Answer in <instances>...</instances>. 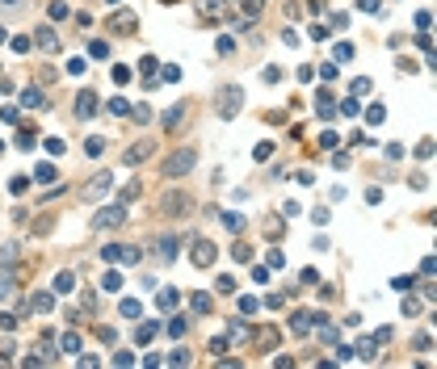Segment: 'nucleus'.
Masks as SVG:
<instances>
[{
    "mask_svg": "<svg viewBox=\"0 0 437 369\" xmlns=\"http://www.w3.org/2000/svg\"><path fill=\"white\" fill-rule=\"evenodd\" d=\"M358 352L366 356V361H370V356H374V336H366V340H362V348H358Z\"/></svg>",
    "mask_w": 437,
    "mask_h": 369,
    "instance_id": "nucleus-42",
    "label": "nucleus"
},
{
    "mask_svg": "<svg viewBox=\"0 0 437 369\" xmlns=\"http://www.w3.org/2000/svg\"><path fill=\"white\" fill-rule=\"evenodd\" d=\"M177 252H181V239H177V235H164V239H160V256L177 260Z\"/></svg>",
    "mask_w": 437,
    "mask_h": 369,
    "instance_id": "nucleus-12",
    "label": "nucleus"
},
{
    "mask_svg": "<svg viewBox=\"0 0 437 369\" xmlns=\"http://www.w3.org/2000/svg\"><path fill=\"white\" fill-rule=\"evenodd\" d=\"M9 290H13V277H0V302L9 298Z\"/></svg>",
    "mask_w": 437,
    "mask_h": 369,
    "instance_id": "nucleus-53",
    "label": "nucleus"
},
{
    "mask_svg": "<svg viewBox=\"0 0 437 369\" xmlns=\"http://www.w3.org/2000/svg\"><path fill=\"white\" fill-rule=\"evenodd\" d=\"M160 210H164V214H172V218H181V214L190 210V197H185V193H164Z\"/></svg>",
    "mask_w": 437,
    "mask_h": 369,
    "instance_id": "nucleus-5",
    "label": "nucleus"
},
{
    "mask_svg": "<svg viewBox=\"0 0 437 369\" xmlns=\"http://www.w3.org/2000/svg\"><path fill=\"white\" fill-rule=\"evenodd\" d=\"M9 189H13V193H26L30 181H26V176H13V185H9Z\"/></svg>",
    "mask_w": 437,
    "mask_h": 369,
    "instance_id": "nucleus-46",
    "label": "nucleus"
},
{
    "mask_svg": "<svg viewBox=\"0 0 437 369\" xmlns=\"http://www.w3.org/2000/svg\"><path fill=\"white\" fill-rule=\"evenodd\" d=\"M190 306H194L198 315H206L210 311V294H190Z\"/></svg>",
    "mask_w": 437,
    "mask_h": 369,
    "instance_id": "nucleus-20",
    "label": "nucleus"
},
{
    "mask_svg": "<svg viewBox=\"0 0 437 369\" xmlns=\"http://www.w3.org/2000/svg\"><path fill=\"white\" fill-rule=\"evenodd\" d=\"M194 265H198V269L215 265V243H210V239H198V243H194Z\"/></svg>",
    "mask_w": 437,
    "mask_h": 369,
    "instance_id": "nucleus-7",
    "label": "nucleus"
},
{
    "mask_svg": "<svg viewBox=\"0 0 437 369\" xmlns=\"http://www.w3.org/2000/svg\"><path fill=\"white\" fill-rule=\"evenodd\" d=\"M110 113H131V101H126V97H114V101H110Z\"/></svg>",
    "mask_w": 437,
    "mask_h": 369,
    "instance_id": "nucleus-30",
    "label": "nucleus"
},
{
    "mask_svg": "<svg viewBox=\"0 0 437 369\" xmlns=\"http://www.w3.org/2000/svg\"><path fill=\"white\" fill-rule=\"evenodd\" d=\"M244 13H248V17H256V13H261V0H244Z\"/></svg>",
    "mask_w": 437,
    "mask_h": 369,
    "instance_id": "nucleus-51",
    "label": "nucleus"
},
{
    "mask_svg": "<svg viewBox=\"0 0 437 369\" xmlns=\"http://www.w3.org/2000/svg\"><path fill=\"white\" fill-rule=\"evenodd\" d=\"M139 193H143V189H139V181H131V185H126V189H122V206H126V201H135Z\"/></svg>",
    "mask_w": 437,
    "mask_h": 369,
    "instance_id": "nucleus-34",
    "label": "nucleus"
},
{
    "mask_svg": "<svg viewBox=\"0 0 437 369\" xmlns=\"http://www.w3.org/2000/svg\"><path fill=\"white\" fill-rule=\"evenodd\" d=\"M34 38H38L42 51H59V38H55V30H51V26H42L38 34H34Z\"/></svg>",
    "mask_w": 437,
    "mask_h": 369,
    "instance_id": "nucleus-13",
    "label": "nucleus"
},
{
    "mask_svg": "<svg viewBox=\"0 0 437 369\" xmlns=\"http://www.w3.org/2000/svg\"><path fill=\"white\" fill-rule=\"evenodd\" d=\"M110 189H114V172H97V176L84 185V197H89V201H97V197L110 193Z\"/></svg>",
    "mask_w": 437,
    "mask_h": 369,
    "instance_id": "nucleus-4",
    "label": "nucleus"
},
{
    "mask_svg": "<svg viewBox=\"0 0 437 369\" xmlns=\"http://www.w3.org/2000/svg\"><path fill=\"white\" fill-rule=\"evenodd\" d=\"M256 306H261V302H256V298H240V311H244V315H252V311H256Z\"/></svg>",
    "mask_w": 437,
    "mask_h": 369,
    "instance_id": "nucleus-50",
    "label": "nucleus"
},
{
    "mask_svg": "<svg viewBox=\"0 0 437 369\" xmlns=\"http://www.w3.org/2000/svg\"><path fill=\"white\" fill-rule=\"evenodd\" d=\"M274 156V143H256V151H252V160H269Z\"/></svg>",
    "mask_w": 437,
    "mask_h": 369,
    "instance_id": "nucleus-35",
    "label": "nucleus"
},
{
    "mask_svg": "<svg viewBox=\"0 0 437 369\" xmlns=\"http://www.w3.org/2000/svg\"><path fill=\"white\" fill-rule=\"evenodd\" d=\"M215 105H219V117H235V113H240V105H244V88L240 84H223L215 92Z\"/></svg>",
    "mask_w": 437,
    "mask_h": 369,
    "instance_id": "nucleus-1",
    "label": "nucleus"
},
{
    "mask_svg": "<svg viewBox=\"0 0 437 369\" xmlns=\"http://www.w3.org/2000/svg\"><path fill=\"white\" fill-rule=\"evenodd\" d=\"M252 281H261V285H265V281H269V265H261V269H252Z\"/></svg>",
    "mask_w": 437,
    "mask_h": 369,
    "instance_id": "nucleus-52",
    "label": "nucleus"
},
{
    "mask_svg": "<svg viewBox=\"0 0 437 369\" xmlns=\"http://www.w3.org/2000/svg\"><path fill=\"white\" fill-rule=\"evenodd\" d=\"M34 181H55V164H38V168H34Z\"/></svg>",
    "mask_w": 437,
    "mask_h": 369,
    "instance_id": "nucleus-24",
    "label": "nucleus"
},
{
    "mask_svg": "<svg viewBox=\"0 0 437 369\" xmlns=\"http://www.w3.org/2000/svg\"><path fill=\"white\" fill-rule=\"evenodd\" d=\"M282 265H286V256H282L278 248H269V269H282Z\"/></svg>",
    "mask_w": 437,
    "mask_h": 369,
    "instance_id": "nucleus-39",
    "label": "nucleus"
},
{
    "mask_svg": "<svg viewBox=\"0 0 437 369\" xmlns=\"http://www.w3.org/2000/svg\"><path fill=\"white\" fill-rule=\"evenodd\" d=\"M164 5H177V0H164Z\"/></svg>",
    "mask_w": 437,
    "mask_h": 369,
    "instance_id": "nucleus-56",
    "label": "nucleus"
},
{
    "mask_svg": "<svg viewBox=\"0 0 437 369\" xmlns=\"http://www.w3.org/2000/svg\"><path fill=\"white\" fill-rule=\"evenodd\" d=\"M101 260H122V248H118V243H105V248H101Z\"/></svg>",
    "mask_w": 437,
    "mask_h": 369,
    "instance_id": "nucleus-32",
    "label": "nucleus"
},
{
    "mask_svg": "<svg viewBox=\"0 0 437 369\" xmlns=\"http://www.w3.org/2000/svg\"><path fill=\"white\" fill-rule=\"evenodd\" d=\"M366 122H370V126H383V122H387V109H383V105H370V109H366Z\"/></svg>",
    "mask_w": 437,
    "mask_h": 369,
    "instance_id": "nucleus-19",
    "label": "nucleus"
},
{
    "mask_svg": "<svg viewBox=\"0 0 437 369\" xmlns=\"http://www.w3.org/2000/svg\"><path fill=\"white\" fill-rule=\"evenodd\" d=\"M67 71L72 76H84V59H67Z\"/></svg>",
    "mask_w": 437,
    "mask_h": 369,
    "instance_id": "nucleus-43",
    "label": "nucleus"
},
{
    "mask_svg": "<svg viewBox=\"0 0 437 369\" xmlns=\"http://www.w3.org/2000/svg\"><path fill=\"white\" fill-rule=\"evenodd\" d=\"M336 143H340V135H336V130H324V135H320V147H328V151H332Z\"/></svg>",
    "mask_w": 437,
    "mask_h": 369,
    "instance_id": "nucleus-31",
    "label": "nucleus"
},
{
    "mask_svg": "<svg viewBox=\"0 0 437 369\" xmlns=\"http://www.w3.org/2000/svg\"><path fill=\"white\" fill-rule=\"evenodd\" d=\"M126 80H131V67L118 63V67H114V84H126Z\"/></svg>",
    "mask_w": 437,
    "mask_h": 369,
    "instance_id": "nucleus-38",
    "label": "nucleus"
},
{
    "mask_svg": "<svg viewBox=\"0 0 437 369\" xmlns=\"http://www.w3.org/2000/svg\"><path fill=\"white\" fill-rule=\"evenodd\" d=\"M93 113H97V97H93V92H80V97H76V117L89 122Z\"/></svg>",
    "mask_w": 437,
    "mask_h": 369,
    "instance_id": "nucleus-9",
    "label": "nucleus"
},
{
    "mask_svg": "<svg viewBox=\"0 0 437 369\" xmlns=\"http://www.w3.org/2000/svg\"><path fill=\"white\" fill-rule=\"evenodd\" d=\"M89 55H93V59H105V55H110V46L97 38V42H89Z\"/></svg>",
    "mask_w": 437,
    "mask_h": 369,
    "instance_id": "nucleus-33",
    "label": "nucleus"
},
{
    "mask_svg": "<svg viewBox=\"0 0 437 369\" xmlns=\"http://www.w3.org/2000/svg\"><path fill=\"white\" fill-rule=\"evenodd\" d=\"M84 151H89V156H93V160H97V156H101V151H105V139H89V143H84Z\"/></svg>",
    "mask_w": 437,
    "mask_h": 369,
    "instance_id": "nucleus-29",
    "label": "nucleus"
},
{
    "mask_svg": "<svg viewBox=\"0 0 437 369\" xmlns=\"http://www.w3.org/2000/svg\"><path fill=\"white\" fill-rule=\"evenodd\" d=\"M101 290L105 294H118V290H122V273H101Z\"/></svg>",
    "mask_w": 437,
    "mask_h": 369,
    "instance_id": "nucleus-15",
    "label": "nucleus"
},
{
    "mask_svg": "<svg viewBox=\"0 0 437 369\" xmlns=\"http://www.w3.org/2000/svg\"><path fill=\"white\" fill-rule=\"evenodd\" d=\"M110 30H118V34H131V30H139V17L122 9V13H114V17H110Z\"/></svg>",
    "mask_w": 437,
    "mask_h": 369,
    "instance_id": "nucleus-8",
    "label": "nucleus"
},
{
    "mask_svg": "<svg viewBox=\"0 0 437 369\" xmlns=\"http://www.w3.org/2000/svg\"><path fill=\"white\" fill-rule=\"evenodd\" d=\"M51 17H55V21H63V17H67V5H59V0H55V5H51Z\"/></svg>",
    "mask_w": 437,
    "mask_h": 369,
    "instance_id": "nucleus-48",
    "label": "nucleus"
},
{
    "mask_svg": "<svg viewBox=\"0 0 437 369\" xmlns=\"http://www.w3.org/2000/svg\"><path fill=\"white\" fill-rule=\"evenodd\" d=\"M358 5L366 9V13H379V5H383V0H358Z\"/></svg>",
    "mask_w": 437,
    "mask_h": 369,
    "instance_id": "nucleus-54",
    "label": "nucleus"
},
{
    "mask_svg": "<svg viewBox=\"0 0 437 369\" xmlns=\"http://www.w3.org/2000/svg\"><path fill=\"white\" fill-rule=\"evenodd\" d=\"M181 117H185V109H168V113H164V130H172V126H181Z\"/></svg>",
    "mask_w": 437,
    "mask_h": 369,
    "instance_id": "nucleus-27",
    "label": "nucleus"
},
{
    "mask_svg": "<svg viewBox=\"0 0 437 369\" xmlns=\"http://www.w3.org/2000/svg\"><path fill=\"white\" fill-rule=\"evenodd\" d=\"M164 80H172V84H177V80H181V67L168 63V67H164Z\"/></svg>",
    "mask_w": 437,
    "mask_h": 369,
    "instance_id": "nucleus-45",
    "label": "nucleus"
},
{
    "mask_svg": "<svg viewBox=\"0 0 437 369\" xmlns=\"http://www.w3.org/2000/svg\"><path fill=\"white\" fill-rule=\"evenodd\" d=\"M168 365H190V352H185V348H177V352L168 356Z\"/></svg>",
    "mask_w": 437,
    "mask_h": 369,
    "instance_id": "nucleus-41",
    "label": "nucleus"
},
{
    "mask_svg": "<svg viewBox=\"0 0 437 369\" xmlns=\"http://www.w3.org/2000/svg\"><path fill=\"white\" fill-rule=\"evenodd\" d=\"M353 59V46L349 42H336V51H332V63H349Z\"/></svg>",
    "mask_w": 437,
    "mask_h": 369,
    "instance_id": "nucleus-22",
    "label": "nucleus"
},
{
    "mask_svg": "<svg viewBox=\"0 0 437 369\" xmlns=\"http://www.w3.org/2000/svg\"><path fill=\"white\" fill-rule=\"evenodd\" d=\"M118 311H122L126 319H139V311H143V306H139V298H122V306H118Z\"/></svg>",
    "mask_w": 437,
    "mask_h": 369,
    "instance_id": "nucleus-21",
    "label": "nucleus"
},
{
    "mask_svg": "<svg viewBox=\"0 0 437 369\" xmlns=\"http://www.w3.org/2000/svg\"><path fill=\"white\" fill-rule=\"evenodd\" d=\"M21 105H26V109H46V105H42V92H38V88H26V92H21Z\"/></svg>",
    "mask_w": 437,
    "mask_h": 369,
    "instance_id": "nucleus-16",
    "label": "nucleus"
},
{
    "mask_svg": "<svg viewBox=\"0 0 437 369\" xmlns=\"http://www.w3.org/2000/svg\"><path fill=\"white\" fill-rule=\"evenodd\" d=\"M122 222H126V206H105V210H97V214H93V227H97V231L122 227Z\"/></svg>",
    "mask_w": 437,
    "mask_h": 369,
    "instance_id": "nucleus-3",
    "label": "nucleus"
},
{
    "mask_svg": "<svg viewBox=\"0 0 437 369\" xmlns=\"http://www.w3.org/2000/svg\"><path fill=\"white\" fill-rule=\"evenodd\" d=\"M231 256H235V260H252V248H248V243H240V239H235V243H231Z\"/></svg>",
    "mask_w": 437,
    "mask_h": 369,
    "instance_id": "nucleus-26",
    "label": "nucleus"
},
{
    "mask_svg": "<svg viewBox=\"0 0 437 369\" xmlns=\"http://www.w3.org/2000/svg\"><path fill=\"white\" fill-rule=\"evenodd\" d=\"M282 344V336H278V327L274 331H261V348H278Z\"/></svg>",
    "mask_w": 437,
    "mask_h": 369,
    "instance_id": "nucleus-28",
    "label": "nucleus"
},
{
    "mask_svg": "<svg viewBox=\"0 0 437 369\" xmlns=\"http://www.w3.org/2000/svg\"><path fill=\"white\" fill-rule=\"evenodd\" d=\"M135 113V122H151V109H147V105H139V109H131Z\"/></svg>",
    "mask_w": 437,
    "mask_h": 369,
    "instance_id": "nucleus-47",
    "label": "nucleus"
},
{
    "mask_svg": "<svg viewBox=\"0 0 437 369\" xmlns=\"http://www.w3.org/2000/svg\"><path fill=\"white\" fill-rule=\"evenodd\" d=\"M399 311H404V315H420V302L416 298H404V302H399Z\"/></svg>",
    "mask_w": 437,
    "mask_h": 369,
    "instance_id": "nucleus-37",
    "label": "nucleus"
},
{
    "mask_svg": "<svg viewBox=\"0 0 437 369\" xmlns=\"http://www.w3.org/2000/svg\"><path fill=\"white\" fill-rule=\"evenodd\" d=\"M30 315H51L55 311V294H46V290H38V294H30V306H26Z\"/></svg>",
    "mask_w": 437,
    "mask_h": 369,
    "instance_id": "nucleus-6",
    "label": "nucleus"
},
{
    "mask_svg": "<svg viewBox=\"0 0 437 369\" xmlns=\"http://www.w3.org/2000/svg\"><path fill=\"white\" fill-rule=\"evenodd\" d=\"M5 38H9V34H5V30H0V42H5Z\"/></svg>",
    "mask_w": 437,
    "mask_h": 369,
    "instance_id": "nucleus-55",
    "label": "nucleus"
},
{
    "mask_svg": "<svg viewBox=\"0 0 437 369\" xmlns=\"http://www.w3.org/2000/svg\"><path fill=\"white\" fill-rule=\"evenodd\" d=\"M76 290V273H59L55 277V294H72Z\"/></svg>",
    "mask_w": 437,
    "mask_h": 369,
    "instance_id": "nucleus-14",
    "label": "nucleus"
},
{
    "mask_svg": "<svg viewBox=\"0 0 437 369\" xmlns=\"http://www.w3.org/2000/svg\"><path fill=\"white\" fill-rule=\"evenodd\" d=\"M147 143H139V147H131V151H126V164H139V160H147Z\"/></svg>",
    "mask_w": 437,
    "mask_h": 369,
    "instance_id": "nucleus-25",
    "label": "nucleus"
},
{
    "mask_svg": "<svg viewBox=\"0 0 437 369\" xmlns=\"http://www.w3.org/2000/svg\"><path fill=\"white\" fill-rule=\"evenodd\" d=\"M261 76H265V84H278V80H282V67L274 63V67H265V71H261Z\"/></svg>",
    "mask_w": 437,
    "mask_h": 369,
    "instance_id": "nucleus-36",
    "label": "nucleus"
},
{
    "mask_svg": "<svg viewBox=\"0 0 437 369\" xmlns=\"http://www.w3.org/2000/svg\"><path fill=\"white\" fill-rule=\"evenodd\" d=\"M151 336H156V323H139V327H135V344H139V348L151 344Z\"/></svg>",
    "mask_w": 437,
    "mask_h": 369,
    "instance_id": "nucleus-18",
    "label": "nucleus"
},
{
    "mask_svg": "<svg viewBox=\"0 0 437 369\" xmlns=\"http://www.w3.org/2000/svg\"><path fill=\"white\" fill-rule=\"evenodd\" d=\"M194 164H198V151L194 147H181V151H172L168 160H164V176H185V172H194Z\"/></svg>",
    "mask_w": 437,
    "mask_h": 369,
    "instance_id": "nucleus-2",
    "label": "nucleus"
},
{
    "mask_svg": "<svg viewBox=\"0 0 437 369\" xmlns=\"http://www.w3.org/2000/svg\"><path fill=\"white\" fill-rule=\"evenodd\" d=\"M223 227H227V231H244V214H223Z\"/></svg>",
    "mask_w": 437,
    "mask_h": 369,
    "instance_id": "nucleus-23",
    "label": "nucleus"
},
{
    "mask_svg": "<svg viewBox=\"0 0 437 369\" xmlns=\"http://www.w3.org/2000/svg\"><path fill=\"white\" fill-rule=\"evenodd\" d=\"M177 302H181V294H177V290H160L156 294V306H160V311H168V315L177 311Z\"/></svg>",
    "mask_w": 437,
    "mask_h": 369,
    "instance_id": "nucleus-11",
    "label": "nucleus"
},
{
    "mask_svg": "<svg viewBox=\"0 0 437 369\" xmlns=\"http://www.w3.org/2000/svg\"><path fill=\"white\" fill-rule=\"evenodd\" d=\"M59 348H63V352H80V336H76L72 327H67L63 336H59Z\"/></svg>",
    "mask_w": 437,
    "mask_h": 369,
    "instance_id": "nucleus-17",
    "label": "nucleus"
},
{
    "mask_svg": "<svg viewBox=\"0 0 437 369\" xmlns=\"http://www.w3.org/2000/svg\"><path fill=\"white\" fill-rule=\"evenodd\" d=\"M168 336H185V319H168Z\"/></svg>",
    "mask_w": 437,
    "mask_h": 369,
    "instance_id": "nucleus-40",
    "label": "nucleus"
},
{
    "mask_svg": "<svg viewBox=\"0 0 437 369\" xmlns=\"http://www.w3.org/2000/svg\"><path fill=\"white\" fill-rule=\"evenodd\" d=\"M290 331L303 340L307 331H311V315H307V311H294V319H290Z\"/></svg>",
    "mask_w": 437,
    "mask_h": 369,
    "instance_id": "nucleus-10",
    "label": "nucleus"
},
{
    "mask_svg": "<svg viewBox=\"0 0 437 369\" xmlns=\"http://www.w3.org/2000/svg\"><path fill=\"white\" fill-rule=\"evenodd\" d=\"M320 76H324V80H336L340 71H336V63H324V67H320Z\"/></svg>",
    "mask_w": 437,
    "mask_h": 369,
    "instance_id": "nucleus-49",
    "label": "nucleus"
},
{
    "mask_svg": "<svg viewBox=\"0 0 437 369\" xmlns=\"http://www.w3.org/2000/svg\"><path fill=\"white\" fill-rule=\"evenodd\" d=\"M46 151L51 156H63V139H46Z\"/></svg>",
    "mask_w": 437,
    "mask_h": 369,
    "instance_id": "nucleus-44",
    "label": "nucleus"
}]
</instances>
